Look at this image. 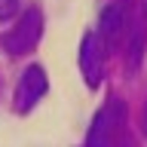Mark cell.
Returning <instances> with one entry per match:
<instances>
[{
  "mask_svg": "<svg viewBox=\"0 0 147 147\" xmlns=\"http://www.w3.org/2000/svg\"><path fill=\"white\" fill-rule=\"evenodd\" d=\"M80 71L86 77V86L95 89L104 77V40L98 34H86L80 43Z\"/></svg>",
  "mask_w": 147,
  "mask_h": 147,
  "instance_id": "4",
  "label": "cell"
},
{
  "mask_svg": "<svg viewBox=\"0 0 147 147\" xmlns=\"http://www.w3.org/2000/svg\"><path fill=\"white\" fill-rule=\"evenodd\" d=\"M123 34H126V6H119V3L104 6L98 18V37L104 40V46H117Z\"/></svg>",
  "mask_w": 147,
  "mask_h": 147,
  "instance_id": "5",
  "label": "cell"
},
{
  "mask_svg": "<svg viewBox=\"0 0 147 147\" xmlns=\"http://www.w3.org/2000/svg\"><path fill=\"white\" fill-rule=\"evenodd\" d=\"M123 119H126L123 101H119V98H110L107 104L95 113V119H92V126H89V135H86L83 147H113Z\"/></svg>",
  "mask_w": 147,
  "mask_h": 147,
  "instance_id": "2",
  "label": "cell"
},
{
  "mask_svg": "<svg viewBox=\"0 0 147 147\" xmlns=\"http://www.w3.org/2000/svg\"><path fill=\"white\" fill-rule=\"evenodd\" d=\"M22 3L25 0H0V22H9L12 16L22 12Z\"/></svg>",
  "mask_w": 147,
  "mask_h": 147,
  "instance_id": "6",
  "label": "cell"
},
{
  "mask_svg": "<svg viewBox=\"0 0 147 147\" xmlns=\"http://www.w3.org/2000/svg\"><path fill=\"white\" fill-rule=\"evenodd\" d=\"M144 135H147V110H144Z\"/></svg>",
  "mask_w": 147,
  "mask_h": 147,
  "instance_id": "7",
  "label": "cell"
},
{
  "mask_svg": "<svg viewBox=\"0 0 147 147\" xmlns=\"http://www.w3.org/2000/svg\"><path fill=\"white\" fill-rule=\"evenodd\" d=\"M46 89H49L46 71L40 67V64H31V67L18 77V86H16V110H18V113L34 110V104L46 95Z\"/></svg>",
  "mask_w": 147,
  "mask_h": 147,
  "instance_id": "3",
  "label": "cell"
},
{
  "mask_svg": "<svg viewBox=\"0 0 147 147\" xmlns=\"http://www.w3.org/2000/svg\"><path fill=\"white\" fill-rule=\"evenodd\" d=\"M40 34H43V12H40V6H28L18 16L16 28H9L3 34V49L9 55H28L40 43Z\"/></svg>",
  "mask_w": 147,
  "mask_h": 147,
  "instance_id": "1",
  "label": "cell"
}]
</instances>
